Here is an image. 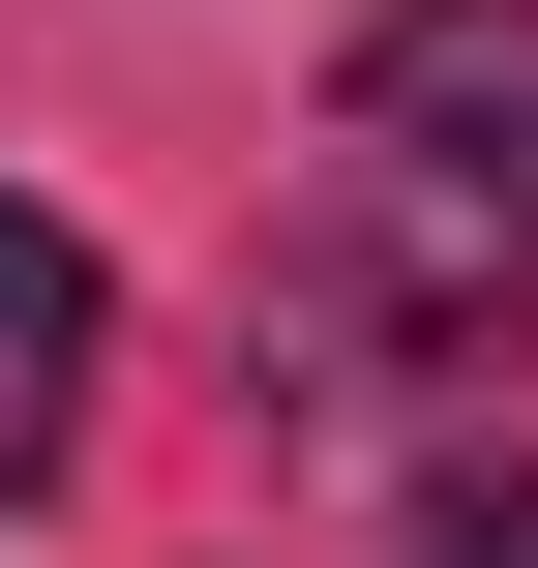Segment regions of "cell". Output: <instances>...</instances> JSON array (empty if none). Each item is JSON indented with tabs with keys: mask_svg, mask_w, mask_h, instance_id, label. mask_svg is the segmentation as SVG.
<instances>
[{
	"mask_svg": "<svg viewBox=\"0 0 538 568\" xmlns=\"http://www.w3.org/2000/svg\"><path fill=\"white\" fill-rule=\"evenodd\" d=\"M90 359H120V270H90L60 210H0V509L90 449Z\"/></svg>",
	"mask_w": 538,
	"mask_h": 568,
	"instance_id": "3",
	"label": "cell"
},
{
	"mask_svg": "<svg viewBox=\"0 0 538 568\" xmlns=\"http://www.w3.org/2000/svg\"><path fill=\"white\" fill-rule=\"evenodd\" d=\"M479 329H538V210L449 180V150H389V120H329V210L240 270V359L389 389V359H479Z\"/></svg>",
	"mask_w": 538,
	"mask_h": 568,
	"instance_id": "1",
	"label": "cell"
},
{
	"mask_svg": "<svg viewBox=\"0 0 538 568\" xmlns=\"http://www.w3.org/2000/svg\"><path fill=\"white\" fill-rule=\"evenodd\" d=\"M329 120H389V150H449V180H509V210H538V0H359Z\"/></svg>",
	"mask_w": 538,
	"mask_h": 568,
	"instance_id": "2",
	"label": "cell"
},
{
	"mask_svg": "<svg viewBox=\"0 0 538 568\" xmlns=\"http://www.w3.org/2000/svg\"><path fill=\"white\" fill-rule=\"evenodd\" d=\"M419 568H538V449H419Z\"/></svg>",
	"mask_w": 538,
	"mask_h": 568,
	"instance_id": "4",
	"label": "cell"
}]
</instances>
